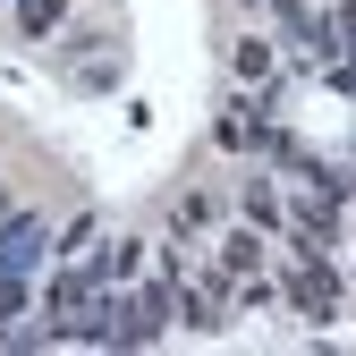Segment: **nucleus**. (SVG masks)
Wrapping results in <instances>:
<instances>
[{
  "label": "nucleus",
  "instance_id": "obj_7",
  "mask_svg": "<svg viewBox=\"0 0 356 356\" xmlns=\"http://www.w3.org/2000/svg\"><path fill=\"white\" fill-rule=\"evenodd\" d=\"M9 9H17V34L26 42H51L68 26V0H9Z\"/></svg>",
  "mask_w": 356,
  "mask_h": 356
},
{
  "label": "nucleus",
  "instance_id": "obj_11",
  "mask_svg": "<svg viewBox=\"0 0 356 356\" xmlns=\"http://www.w3.org/2000/svg\"><path fill=\"white\" fill-rule=\"evenodd\" d=\"M9 212H17V204H9V187H0V220H9Z\"/></svg>",
  "mask_w": 356,
  "mask_h": 356
},
{
  "label": "nucleus",
  "instance_id": "obj_10",
  "mask_svg": "<svg viewBox=\"0 0 356 356\" xmlns=\"http://www.w3.org/2000/svg\"><path fill=\"white\" fill-rule=\"evenodd\" d=\"M26 305V289H17V272H0V314H17Z\"/></svg>",
  "mask_w": 356,
  "mask_h": 356
},
{
  "label": "nucleus",
  "instance_id": "obj_13",
  "mask_svg": "<svg viewBox=\"0 0 356 356\" xmlns=\"http://www.w3.org/2000/svg\"><path fill=\"white\" fill-rule=\"evenodd\" d=\"M0 9H9V0H0Z\"/></svg>",
  "mask_w": 356,
  "mask_h": 356
},
{
  "label": "nucleus",
  "instance_id": "obj_5",
  "mask_svg": "<svg viewBox=\"0 0 356 356\" xmlns=\"http://www.w3.org/2000/svg\"><path fill=\"white\" fill-rule=\"evenodd\" d=\"M204 254L220 263V272H263V263H272V238L238 220V229H212V238H204Z\"/></svg>",
  "mask_w": 356,
  "mask_h": 356
},
{
  "label": "nucleus",
  "instance_id": "obj_9",
  "mask_svg": "<svg viewBox=\"0 0 356 356\" xmlns=\"http://www.w3.org/2000/svg\"><path fill=\"white\" fill-rule=\"evenodd\" d=\"M85 51H111V26H76V34H60V42H51V68H76Z\"/></svg>",
  "mask_w": 356,
  "mask_h": 356
},
{
  "label": "nucleus",
  "instance_id": "obj_12",
  "mask_svg": "<svg viewBox=\"0 0 356 356\" xmlns=\"http://www.w3.org/2000/svg\"><path fill=\"white\" fill-rule=\"evenodd\" d=\"M238 9H263V0H238Z\"/></svg>",
  "mask_w": 356,
  "mask_h": 356
},
{
  "label": "nucleus",
  "instance_id": "obj_1",
  "mask_svg": "<svg viewBox=\"0 0 356 356\" xmlns=\"http://www.w3.org/2000/svg\"><path fill=\"white\" fill-rule=\"evenodd\" d=\"M289 305L305 323L339 314V254H289Z\"/></svg>",
  "mask_w": 356,
  "mask_h": 356
},
{
  "label": "nucleus",
  "instance_id": "obj_8",
  "mask_svg": "<svg viewBox=\"0 0 356 356\" xmlns=\"http://www.w3.org/2000/svg\"><path fill=\"white\" fill-rule=\"evenodd\" d=\"M94 238H102V212H68L60 229H51V263H76Z\"/></svg>",
  "mask_w": 356,
  "mask_h": 356
},
{
  "label": "nucleus",
  "instance_id": "obj_4",
  "mask_svg": "<svg viewBox=\"0 0 356 356\" xmlns=\"http://www.w3.org/2000/svg\"><path fill=\"white\" fill-rule=\"evenodd\" d=\"M238 220H246V229H263V238H280L289 229V195H280V178L272 170H246V187H238Z\"/></svg>",
  "mask_w": 356,
  "mask_h": 356
},
{
  "label": "nucleus",
  "instance_id": "obj_6",
  "mask_svg": "<svg viewBox=\"0 0 356 356\" xmlns=\"http://www.w3.org/2000/svg\"><path fill=\"white\" fill-rule=\"evenodd\" d=\"M212 229H220V204H212L204 187H178V195H170V238H187V246H204Z\"/></svg>",
  "mask_w": 356,
  "mask_h": 356
},
{
  "label": "nucleus",
  "instance_id": "obj_2",
  "mask_svg": "<svg viewBox=\"0 0 356 356\" xmlns=\"http://www.w3.org/2000/svg\"><path fill=\"white\" fill-rule=\"evenodd\" d=\"M229 85H246V94H272L280 85V42L272 34H229Z\"/></svg>",
  "mask_w": 356,
  "mask_h": 356
},
{
  "label": "nucleus",
  "instance_id": "obj_3",
  "mask_svg": "<svg viewBox=\"0 0 356 356\" xmlns=\"http://www.w3.org/2000/svg\"><path fill=\"white\" fill-rule=\"evenodd\" d=\"M42 254H51V220H42V212H9V220H0V272L26 280Z\"/></svg>",
  "mask_w": 356,
  "mask_h": 356
}]
</instances>
